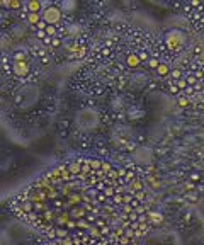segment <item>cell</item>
Masks as SVG:
<instances>
[{"label":"cell","mask_w":204,"mask_h":245,"mask_svg":"<svg viewBox=\"0 0 204 245\" xmlns=\"http://www.w3.org/2000/svg\"><path fill=\"white\" fill-rule=\"evenodd\" d=\"M9 7L10 9H20L22 7V2L20 0H9Z\"/></svg>","instance_id":"19"},{"label":"cell","mask_w":204,"mask_h":245,"mask_svg":"<svg viewBox=\"0 0 204 245\" xmlns=\"http://www.w3.org/2000/svg\"><path fill=\"white\" fill-rule=\"evenodd\" d=\"M88 165H90V169H101L102 162L97 160V158H90V160H88Z\"/></svg>","instance_id":"15"},{"label":"cell","mask_w":204,"mask_h":245,"mask_svg":"<svg viewBox=\"0 0 204 245\" xmlns=\"http://www.w3.org/2000/svg\"><path fill=\"white\" fill-rule=\"evenodd\" d=\"M135 157H136V160H140V162L150 163L151 158H153V151H151L150 148H138L135 151Z\"/></svg>","instance_id":"3"},{"label":"cell","mask_w":204,"mask_h":245,"mask_svg":"<svg viewBox=\"0 0 204 245\" xmlns=\"http://www.w3.org/2000/svg\"><path fill=\"white\" fill-rule=\"evenodd\" d=\"M75 119H77V126L83 131H92L99 124V116L92 109H82Z\"/></svg>","instance_id":"1"},{"label":"cell","mask_w":204,"mask_h":245,"mask_svg":"<svg viewBox=\"0 0 204 245\" xmlns=\"http://www.w3.org/2000/svg\"><path fill=\"white\" fill-rule=\"evenodd\" d=\"M68 31H70V34H72V36H75V34L80 33V26H78V24H73V26H70V29H68Z\"/></svg>","instance_id":"23"},{"label":"cell","mask_w":204,"mask_h":245,"mask_svg":"<svg viewBox=\"0 0 204 245\" xmlns=\"http://www.w3.org/2000/svg\"><path fill=\"white\" fill-rule=\"evenodd\" d=\"M184 41V36L180 31H177V29H174V31H170L169 34H167V43H169L170 48L177 46V44H180Z\"/></svg>","instance_id":"4"},{"label":"cell","mask_w":204,"mask_h":245,"mask_svg":"<svg viewBox=\"0 0 204 245\" xmlns=\"http://www.w3.org/2000/svg\"><path fill=\"white\" fill-rule=\"evenodd\" d=\"M138 58H140L141 61H145V60L148 61V58H150V56H148V53H146V51H141V53H138Z\"/></svg>","instance_id":"28"},{"label":"cell","mask_w":204,"mask_h":245,"mask_svg":"<svg viewBox=\"0 0 204 245\" xmlns=\"http://www.w3.org/2000/svg\"><path fill=\"white\" fill-rule=\"evenodd\" d=\"M135 80H138V83H143V85H145V82H146V77H145V75H136Z\"/></svg>","instance_id":"30"},{"label":"cell","mask_w":204,"mask_h":245,"mask_svg":"<svg viewBox=\"0 0 204 245\" xmlns=\"http://www.w3.org/2000/svg\"><path fill=\"white\" fill-rule=\"evenodd\" d=\"M199 179H201V175H199V174H192V175H190V180H192V182H197Z\"/></svg>","instance_id":"35"},{"label":"cell","mask_w":204,"mask_h":245,"mask_svg":"<svg viewBox=\"0 0 204 245\" xmlns=\"http://www.w3.org/2000/svg\"><path fill=\"white\" fill-rule=\"evenodd\" d=\"M68 220H70V213H63V215L58 216V223H60V225H67Z\"/></svg>","instance_id":"16"},{"label":"cell","mask_w":204,"mask_h":245,"mask_svg":"<svg viewBox=\"0 0 204 245\" xmlns=\"http://www.w3.org/2000/svg\"><path fill=\"white\" fill-rule=\"evenodd\" d=\"M155 72H156V75H158V77H167V75L170 73V67L167 65V63H162V61H160V65L156 67Z\"/></svg>","instance_id":"8"},{"label":"cell","mask_w":204,"mask_h":245,"mask_svg":"<svg viewBox=\"0 0 204 245\" xmlns=\"http://www.w3.org/2000/svg\"><path fill=\"white\" fill-rule=\"evenodd\" d=\"M83 215H85V209L80 208V206H75L73 209H72V213H70V218H78V220H80Z\"/></svg>","instance_id":"10"},{"label":"cell","mask_w":204,"mask_h":245,"mask_svg":"<svg viewBox=\"0 0 204 245\" xmlns=\"http://www.w3.org/2000/svg\"><path fill=\"white\" fill-rule=\"evenodd\" d=\"M68 169H70V172H72V174H78V172L82 170V163L80 162H70Z\"/></svg>","instance_id":"12"},{"label":"cell","mask_w":204,"mask_h":245,"mask_svg":"<svg viewBox=\"0 0 204 245\" xmlns=\"http://www.w3.org/2000/svg\"><path fill=\"white\" fill-rule=\"evenodd\" d=\"M170 75H172V77H174L175 80H180V70H179V68L172 70V72H170Z\"/></svg>","instance_id":"24"},{"label":"cell","mask_w":204,"mask_h":245,"mask_svg":"<svg viewBox=\"0 0 204 245\" xmlns=\"http://www.w3.org/2000/svg\"><path fill=\"white\" fill-rule=\"evenodd\" d=\"M54 237H58V238H67L68 237V230H56V233H54Z\"/></svg>","instance_id":"21"},{"label":"cell","mask_w":204,"mask_h":245,"mask_svg":"<svg viewBox=\"0 0 204 245\" xmlns=\"http://www.w3.org/2000/svg\"><path fill=\"white\" fill-rule=\"evenodd\" d=\"M75 226H77V221L70 218V220H68V223H67V230H72V228H75Z\"/></svg>","instance_id":"27"},{"label":"cell","mask_w":204,"mask_h":245,"mask_svg":"<svg viewBox=\"0 0 204 245\" xmlns=\"http://www.w3.org/2000/svg\"><path fill=\"white\" fill-rule=\"evenodd\" d=\"M112 107H114L116 111H119V109L122 107V102L119 101V99H117V101H112Z\"/></svg>","instance_id":"29"},{"label":"cell","mask_w":204,"mask_h":245,"mask_svg":"<svg viewBox=\"0 0 204 245\" xmlns=\"http://www.w3.org/2000/svg\"><path fill=\"white\" fill-rule=\"evenodd\" d=\"M29 65H27V61H14V73L19 75V77H26L29 73Z\"/></svg>","instance_id":"5"},{"label":"cell","mask_w":204,"mask_h":245,"mask_svg":"<svg viewBox=\"0 0 204 245\" xmlns=\"http://www.w3.org/2000/svg\"><path fill=\"white\" fill-rule=\"evenodd\" d=\"M61 7H63V9H68V10H72V9H75V2H65V4H61Z\"/></svg>","instance_id":"25"},{"label":"cell","mask_w":204,"mask_h":245,"mask_svg":"<svg viewBox=\"0 0 204 245\" xmlns=\"http://www.w3.org/2000/svg\"><path fill=\"white\" fill-rule=\"evenodd\" d=\"M41 19L44 20L48 26H56L61 19V9L56 5H48L44 9L43 15H41Z\"/></svg>","instance_id":"2"},{"label":"cell","mask_w":204,"mask_h":245,"mask_svg":"<svg viewBox=\"0 0 204 245\" xmlns=\"http://www.w3.org/2000/svg\"><path fill=\"white\" fill-rule=\"evenodd\" d=\"M77 226H80V228H88V225H87V221H85V220H78V221H77Z\"/></svg>","instance_id":"32"},{"label":"cell","mask_w":204,"mask_h":245,"mask_svg":"<svg viewBox=\"0 0 204 245\" xmlns=\"http://www.w3.org/2000/svg\"><path fill=\"white\" fill-rule=\"evenodd\" d=\"M87 163H83V165H82V170H83V172H88V170H90V165H87Z\"/></svg>","instance_id":"36"},{"label":"cell","mask_w":204,"mask_h":245,"mask_svg":"<svg viewBox=\"0 0 204 245\" xmlns=\"http://www.w3.org/2000/svg\"><path fill=\"white\" fill-rule=\"evenodd\" d=\"M22 209H24V211H33V206H31V203H24V204H22Z\"/></svg>","instance_id":"33"},{"label":"cell","mask_w":204,"mask_h":245,"mask_svg":"<svg viewBox=\"0 0 204 245\" xmlns=\"http://www.w3.org/2000/svg\"><path fill=\"white\" fill-rule=\"evenodd\" d=\"M51 44H53V46H60L61 41L58 39V38H51Z\"/></svg>","instance_id":"34"},{"label":"cell","mask_w":204,"mask_h":245,"mask_svg":"<svg viewBox=\"0 0 204 245\" xmlns=\"http://www.w3.org/2000/svg\"><path fill=\"white\" fill-rule=\"evenodd\" d=\"M174 83L177 85V88L180 90V88H187L189 85H187V82H185V78H180V80H174Z\"/></svg>","instance_id":"17"},{"label":"cell","mask_w":204,"mask_h":245,"mask_svg":"<svg viewBox=\"0 0 204 245\" xmlns=\"http://www.w3.org/2000/svg\"><path fill=\"white\" fill-rule=\"evenodd\" d=\"M140 63H141V60L138 58V54H136V53H129L128 56H126V65H128L129 68H138V67H140Z\"/></svg>","instance_id":"7"},{"label":"cell","mask_w":204,"mask_h":245,"mask_svg":"<svg viewBox=\"0 0 204 245\" xmlns=\"http://www.w3.org/2000/svg\"><path fill=\"white\" fill-rule=\"evenodd\" d=\"M44 33H46V36L51 39V38H54V36H56V33H58V27H56V26H48L46 29H44Z\"/></svg>","instance_id":"13"},{"label":"cell","mask_w":204,"mask_h":245,"mask_svg":"<svg viewBox=\"0 0 204 245\" xmlns=\"http://www.w3.org/2000/svg\"><path fill=\"white\" fill-rule=\"evenodd\" d=\"M27 22L31 24V26H38L41 20V14H33V12H27Z\"/></svg>","instance_id":"9"},{"label":"cell","mask_w":204,"mask_h":245,"mask_svg":"<svg viewBox=\"0 0 204 245\" xmlns=\"http://www.w3.org/2000/svg\"><path fill=\"white\" fill-rule=\"evenodd\" d=\"M46 27H48V24H46V22H44L43 19H41V20H39V24L36 26V29H38V31H44Z\"/></svg>","instance_id":"26"},{"label":"cell","mask_w":204,"mask_h":245,"mask_svg":"<svg viewBox=\"0 0 204 245\" xmlns=\"http://www.w3.org/2000/svg\"><path fill=\"white\" fill-rule=\"evenodd\" d=\"M38 36H39V38H44V39H46V38H48L44 31H38Z\"/></svg>","instance_id":"37"},{"label":"cell","mask_w":204,"mask_h":245,"mask_svg":"<svg viewBox=\"0 0 204 245\" xmlns=\"http://www.w3.org/2000/svg\"><path fill=\"white\" fill-rule=\"evenodd\" d=\"M80 194H72V196H70V201H72V203H80Z\"/></svg>","instance_id":"31"},{"label":"cell","mask_w":204,"mask_h":245,"mask_svg":"<svg viewBox=\"0 0 204 245\" xmlns=\"http://www.w3.org/2000/svg\"><path fill=\"white\" fill-rule=\"evenodd\" d=\"M160 65V60L156 58V56H150L148 58V68H151V70H156V67Z\"/></svg>","instance_id":"14"},{"label":"cell","mask_w":204,"mask_h":245,"mask_svg":"<svg viewBox=\"0 0 204 245\" xmlns=\"http://www.w3.org/2000/svg\"><path fill=\"white\" fill-rule=\"evenodd\" d=\"M26 58H27L26 49H17L14 53V61H26Z\"/></svg>","instance_id":"11"},{"label":"cell","mask_w":204,"mask_h":245,"mask_svg":"<svg viewBox=\"0 0 204 245\" xmlns=\"http://www.w3.org/2000/svg\"><path fill=\"white\" fill-rule=\"evenodd\" d=\"M27 7V12H33V14H39L41 9H43V4H41L39 0H29L26 4Z\"/></svg>","instance_id":"6"},{"label":"cell","mask_w":204,"mask_h":245,"mask_svg":"<svg viewBox=\"0 0 204 245\" xmlns=\"http://www.w3.org/2000/svg\"><path fill=\"white\" fill-rule=\"evenodd\" d=\"M185 82H187V85H196V83H197V77H196V75H189V77L185 78Z\"/></svg>","instance_id":"22"},{"label":"cell","mask_w":204,"mask_h":245,"mask_svg":"<svg viewBox=\"0 0 204 245\" xmlns=\"http://www.w3.org/2000/svg\"><path fill=\"white\" fill-rule=\"evenodd\" d=\"M150 216H151V221H153V223H162L163 221V216L160 215V213H151Z\"/></svg>","instance_id":"18"},{"label":"cell","mask_w":204,"mask_h":245,"mask_svg":"<svg viewBox=\"0 0 204 245\" xmlns=\"http://www.w3.org/2000/svg\"><path fill=\"white\" fill-rule=\"evenodd\" d=\"M177 104H179L180 107H185V106L189 104V99H187V97H184V95H180V97L177 99Z\"/></svg>","instance_id":"20"}]
</instances>
